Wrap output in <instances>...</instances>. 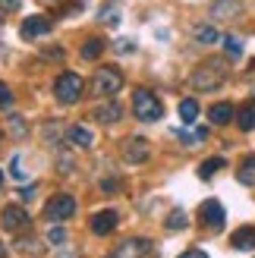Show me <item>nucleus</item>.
I'll return each mask as SVG.
<instances>
[{"instance_id":"nucleus-6","label":"nucleus","mask_w":255,"mask_h":258,"mask_svg":"<svg viewBox=\"0 0 255 258\" xmlns=\"http://www.w3.org/2000/svg\"><path fill=\"white\" fill-rule=\"evenodd\" d=\"M54 32V19L50 16H44V13H35V16H29L22 22V29H19V35L25 38V41H38V38H44V35H50Z\"/></svg>"},{"instance_id":"nucleus-26","label":"nucleus","mask_w":255,"mask_h":258,"mask_svg":"<svg viewBox=\"0 0 255 258\" xmlns=\"http://www.w3.org/2000/svg\"><path fill=\"white\" fill-rule=\"evenodd\" d=\"M10 176L16 179V183H25V179H29V173L22 170V158L16 154V158H13V164H10Z\"/></svg>"},{"instance_id":"nucleus-30","label":"nucleus","mask_w":255,"mask_h":258,"mask_svg":"<svg viewBox=\"0 0 255 258\" xmlns=\"http://www.w3.org/2000/svg\"><path fill=\"white\" fill-rule=\"evenodd\" d=\"M47 239L54 242V246H60V242L67 239V230H63V227H50V233H47Z\"/></svg>"},{"instance_id":"nucleus-7","label":"nucleus","mask_w":255,"mask_h":258,"mask_svg":"<svg viewBox=\"0 0 255 258\" xmlns=\"http://www.w3.org/2000/svg\"><path fill=\"white\" fill-rule=\"evenodd\" d=\"M199 221L205 224L208 230H221L227 224V211H224V205L218 199H208V202H202V208H199Z\"/></svg>"},{"instance_id":"nucleus-32","label":"nucleus","mask_w":255,"mask_h":258,"mask_svg":"<svg viewBox=\"0 0 255 258\" xmlns=\"http://www.w3.org/2000/svg\"><path fill=\"white\" fill-rule=\"evenodd\" d=\"M113 47H117V54H133V41H117V44H113Z\"/></svg>"},{"instance_id":"nucleus-37","label":"nucleus","mask_w":255,"mask_h":258,"mask_svg":"<svg viewBox=\"0 0 255 258\" xmlns=\"http://www.w3.org/2000/svg\"><path fill=\"white\" fill-rule=\"evenodd\" d=\"M4 255H7V249H4V246H0V258H4Z\"/></svg>"},{"instance_id":"nucleus-1","label":"nucleus","mask_w":255,"mask_h":258,"mask_svg":"<svg viewBox=\"0 0 255 258\" xmlns=\"http://www.w3.org/2000/svg\"><path fill=\"white\" fill-rule=\"evenodd\" d=\"M227 79V67L221 60H205L202 67L193 70V76H189V82H193L196 92H214V88H221Z\"/></svg>"},{"instance_id":"nucleus-28","label":"nucleus","mask_w":255,"mask_h":258,"mask_svg":"<svg viewBox=\"0 0 255 258\" xmlns=\"http://www.w3.org/2000/svg\"><path fill=\"white\" fill-rule=\"evenodd\" d=\"M16 249H25V255H38V252H41V242H32V239H16Z\"/></svg>"},{"instance_id":"nucleus-23","label":"nucleus","mask_w":255,"mask_h":258,"mask_svg":"<svg viewBox=\"0 0 255 258\" xmlns=\"http://www.w3.org/2000/svg\"><path fill=\"white\" fill-rule=\"evenodd\" d=\"M224 50H227V57H230V60H239V57H243V38L227 35L224 38Z\"/></svg>"},{"instance_id":"nucleus-27","label":"nucleus","mask_w":255,"mask_h":258,"mask_svg":"<svg viewBox=\"0 0 255 258\" xmlns=\"http://www.w3.org/2000/svg\"><path fill=\"white\" fill-rule=\"evenodd\" d=\"M10 126H13V136H16V139L29 136V129H25V120L22 117H10Z\"/></svg>"},{"instance_id":"nucleus-20","label":"nucleus","mask_w":255,"mask_h":258,"mask_svg":"<svg viewBox=\"0 0 255 258\" xmlns=\"http://www.w3.org/2000/svg\"><path fill=\"white\" fill-rule=\"evenodd\" d=\"M196 41L199 44H218L221 41V32L214 25H196Z\"/></svg>"},{"instance_id":"nucleus-3","label":"nucleus","mask_w":255,"mask_h":258,"mask_svg":"<svg viewBox=\"0 0 255 258\" xmlns=\"http://www.w3.org/2000/svg\"><path fill=\"white\" fill-rule=\"evenodd\" d=\"M79 95H82V76L73 73V70L60 73L57 82H54V98L60 101V104H76Z\"/></svg>"},{"instance_id":"nucleus-38","label":"nucleus","mask_w":255,"mask_h":258,"mask_svg":"<svg viewBox=\"0 0 255 258\" xmlns=\"http://www.w3.org/2000/svg\"><path fill=\"white\" fill-rule=\"evenodd\" d=\"M44 4H60V0H44Z\"/></svg>"},{"instance_id":"nucleus-11","label":"nucleus","mask_w":255,"mask_h":258,"mask_svg":"<svg viewBox=\"0 0 255 258\" xmlns=\"http://www.w3.org/2000/svg\"><path fill=\"white\" fill-rule=\"evenodd\" d=\"M117 224H120V214L113 211V208H104V211L92 214V233H95V236H107Z\"/></svg>"},{"instance_id":"nucleus-36","label":"nucleus","mask_w":255,"mask_h":258,"mask_svg":"<svg viewBox=\"0 0 255 258\" xmlns=\"http://www.w3.org/2000/svg\"><path fill=\"white\" fill-rule=\"evenodd\" d=\"M101 189H104V192H117L120 183H117V179H104V183H101Z\"/></svg>"},{"instance_id":"nucleus-15","label":"nucleus","mask_w":255,"mask_h":258,"mask_svg":"<svg viewBox=\"0 0 255 258\" xmlns=\"http://www.w3.org/2000/svg\"><path fill=\"white\" fill-rule=\"evenodd\" d=\"M236 179L243 186H255V154H249V158L239 164V170H236Z\"/></svg>"},{"instance_id":"nucleus-13","label":"nucleus","mask_w":255,"mask_h":258,"mask_svg":"<svg viewBox=\"0 0 255 258\" xmlns=\"http://www.w3.org/2000/svg\"><path fill=\"white\" fill-rule=\"evenodd\" d=\"M230 246L236 252H255V227H239L230 236Z\"/></svg>"},{"instance_id":"nucleus-16","label":"nucleus","mask_w":255,"mask_h":258,"mask_svg":"<svg viewBox=\"0 0 255 258\" xmlns=\"http://www.w3.org/2000/svg\"><path fill=\"white\" fill-rule=\"evenodd\" d=\"M67 136H70V142H73V145H79V148H88V145L95 142V136L88 133L85 126H70V129H67Z\"/></svg>"},{"instance_id":"nucleus-21","label":"nucleus","mask_w":255,"mask_h":258,"mask_svg":"<svg viewBox=\"0 0 255 258\" xmlns=\"http://www.w3.org/2000/svg\"><path fill=\"white\" fill-rule=\"evenodd\" d=\"M180 117H183V123H196V117H199V101L196 98L180 101Z\"/></svg>"},{"instance_id":"nucleus-29","label":"nucleus","mask_w":255,"mask_h":258,"mask_svg":"<svg viewBox=\"0 0 255 258\" xmlns=\"http://www.w3.org/2000/svg\"><path fill=\"white\" fill-rule=\"evenodd\" d=\"M13 107V92H10V85L0 82V110H10Z\"/></svg>"},{"instance_id":"nucleus-35","label":"nucleus","mask_w":255,"mask_h":258,"mask_svg":"<svg viewBox=\"0 0 255 258\" xmlns=\"http://www.w3.org/2000/svg\"><path fill=\"white\" fill-rule=\"evenodd\" d=\"M19 4H22V0H0V10H19Z\"/></svg>"},{"instance_id":"nucleus-9","label":"nucleus","mask_w":255,"mask_h":258,"mask_svg":"<svg viewBox=\"0 0 255 258\" xmlns=\"http://www.w3.org/2000/svg\"><path fill=\"white\" fill-rule=\"evenodd\" d=\"M151 249V239H123L107 258H145Z\"/></svg>"},{"instance_id":"nucleus-22","label":"nucleus","mask_w":255,"mask_h":258,"mask_svg":"<svg viewBox=\"0 0 255 258\" xmlns=\"http://www.w3.org/2000/svg\"><path fill=\"white\" fill-rule=\"evenodd\" d=\"M224 158H208V161H202V167H199V176L202 179H211L214 173H218V170H224Z\"/></svg>"},{"instance_id":"nucleus-25","label":"nucleus","mask_w":255,"mask_h":258,"mask_svg":"<svg viewBox=\"0 0 255 258\" xmlns=\"http://www.w3.org/2000/svg\"><path fill=\"white\" fill-rule=\"evenodd\" d=\"M186 224H189L186 211H183V208H173V211H170V217H167V230H183Z\"/></svg>"},{"instance_id":"nucleus-18","label":"nucleus","mask_w":255,"mask_h":258,"mask_svg":"<svg viewBox=\"0 0 255 258\" xmlns=\"http://www.w3.org/2000/svg\"><path fill=\"white\" fill-rule=\"evenodd\" d=\"M79 54H82V60H98L101 54H104V38H88Z\"/></svg>"},{"instance_id":"nucleus-5","label":"nucleus","mask_w":255,"mask_h":258,"mask_svg":"<svg viewBox=\"0 0 255 258\" xmlns=\"http://www.w3.org/2000/svg\"><path fill=\"white\" fill-rule=\"evenodd\" d=\"M73 214H76V199L70 196V192H57V196L44 205L47 221H70Z\"/></svg>"},{"instance_id":"nucleus-12","label":"nucleus","mask_w":255,"mask_h":258,"mask_svg":"<svg viewBox=\"0 0 255 258\" xmlns=\"http://www.w3.org/2000/svg\"><path fill=\"white\" fill-rule=\"evenodd\" d=\"M120 117H123V107L117 104V101H104L101 107H95V110H92V120H95V123H104V126L117 123Z\"/></svg>"},{"instance_id":"nucleus-39","label":"nucleus","mask_w":255,"mask_h":258,"mask_svg":"<svg viewBox=\"0 0 255 258\" xmlns=\"http://www.w3.org/2000/svg\"><path fill=\"white\" fill-rule=\"evenodd\" d=\"M0 186H4V173H0Z\"/></svg>"},{"instance_id":"nucleus-31","label":"nucleus","mask_w":255,"mask_h":258,"mask_svg":"<svg viewBox=\"0 0 255 258\" xmlns=\"http://www.w3.org/2000/svg\"><path fill=\"white\" fill-rule=\"evenodd\" d=\"M101 22L117 25V22H120V13H117V10H101Z\"/></svg>"},{"instance_id":"nucleus-34","label":"nucleus","mask_w":255,"mask_h":258,"mask_svg":"<svg viewBox=\"0 0 255 258\" xmlns=\"http://www.w3.org/2000/svg\"><path fill=\"white\" fill-rule=\"evenodd\" d=\"M44 57H47V60H57V57L63 60V47H47V50H44Z\"/></svg>"},{"instance_id":"nucleus-10","label":"nucleus","mask_w":255,"mask_h":258,"mask_svg":"<svg viewBox=\"0 0 255 258\" xmlns=\"http://www.w3.org/2000/svg\"><path fill=\"white\" fill-rule=\"evenodd\" d=\"M151 154V145L145 139H126L123 142V161L126 164H145Z\"/></svg>"},{"instance_id":"nucleus-24","label":"nucleus","mask_w":255,"mask_h":258,"mask_svg":"<svg viewBox=\"0 0 255 258\" xmlns=\"http://www.w3.org/2000/svg\"><path fill=\"white\" fill-rule=\"evenodd\" d=\"M176 136H180L186 145H199V142H205V139H208V129L202 126V129H196V133H189V129H176Z\"/></svg>"},{"instance_id":"nucleus-17","label":"nucleus","mask_w":255,"mask_h":258,"mask_svg":"<svg viewBox=\"0 0 255 258\" xmlns=\"http://www.w3.org/2000/svg\"><path fill=\"white\" fill-rule=\"evenodd\" d=\"M236 123L243 133H255V104H246L236 110Z\"/></svg>"},{"instance_id":"nucleus-14","label":"nucleus","mask_w":255,"mask_h":258,"mask_svg":"<svg viewBox=\"0 0 255 258\" xmlns=\"http://www.w3.org/2000/svg\"><path fill=\"white\" fill-rule=\"evenodd\" d=\"M233 117H236V110H233V104H227V101H221V104H214V107L208 110L211 126H224V123H230Z\"/></svg>"},{"instance_id":"nucleus-2","label":"nucleus","mask_w":255,"mask_h":258,"mask_svg":"<svg viewBox=\"0 0 255 258\" xmlns=\"http://www.w3.org/2000/svg\"><path fill=\"white\" fill-rule=\"evenodd\" d=\"M133 113H136V120H142V123H155V120L164 117V104L151 88H136L133 92Z\"/></svg>"},{"instance_id":"nucleus-33","label":"nucleus","mask_w":255,"mask_h":258,"mask_svg":"<svg viewBox=\"0 0 255 258\" xmlns=\"http://www.w3.org/2000/svg\"><path fill=\"white\" fill-rule=\"evenodd\" d=\"M180 258H208V252H202V249H186Z\"/></svg>"},{"instance_id":"nucleus-8","label":"nucleus","mask_w":255,"mask_h":258,"mask_svg":"<svg viewBox=\"0 0 255 258\" xmlns=\"http://www.w3.org/2000/svg\"><path fill=\"white\" fill-rule=\"evenodd\" d=\"M0 221H4V227H7V230H13V233H25V230L32 227V217L25 214L19 205H10V208H4Z\"/></svg>"},{"instance_id":"nucleus-19","label":"nucleus","mask_w":255,"mask_h":258,"mask_svg":"<svg viewBox=\"0 0 255 258\" xmlns=\"http://www.w3.org/2000/svg\"><path fill=\"white\" fill-rule=\"evenodd\" d=\"M239 10H243V4H239V0H218V4L211 7V13H214V16H221V19L236 16Z\"/></svg>"},{"instance_id":"nucleus-4","label":"nucleus","mask_w":255,"mask_h":258,"mask_svg":"<svg viewBox=\"0 0 255 258\" xmlns=\"http://www.w3.org/2000/svg\"><path fill=\"white\" fill-rule=\"evenodd\" d=\"M92 88H95L98 98H113V95L123 88V73H120L117 67H101V70L95 73Z\"/></svg>"}]
</instances>
